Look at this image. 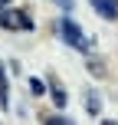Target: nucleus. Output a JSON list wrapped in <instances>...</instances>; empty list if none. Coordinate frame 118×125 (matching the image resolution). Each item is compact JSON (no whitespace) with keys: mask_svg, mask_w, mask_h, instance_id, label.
Here are the masks:
<instances>
[{"mask_svg":"<svg viewBox=\"0 0 118 125\" xmlns=\"http://www.w3.org/2000/svg\"><path fill=\"white\" fill-rule=\"evenodd\" d=\"M56 26H59V36L66 40L69 46H75V50H82V53H85V56H89V50H92V43H89V40L82 36V26L75 23L72 17H62V20H59Z\"/></svg>","mask_w":118,"mask_h":125,"instance_id":"nucleus-1","label":"nucleus"},{"mask_svg":"<svg viewBox=\"0 0 118 125\" xmlns=\"http://www.w3.org/2000/svg\"><path fill=\"white\" fill-rule=\"evenodd\" d=\"M0 26H3V30H33V17L26 10L3 7V10H0Z\"/></svg>","mask_w":118,"mask_h":125,"instance_id":"nucleus-2","label":"nucleus"},{"mask_svg":"<svg viewBox=\"0 0 118 125\" xmlns=\"http://www.w3.org/2000/svg\"><path fill=\"white\" fill-rule=\"evenodd\" d=\"M95 7V13L105 20H118V0H89Z\"/></svg>","mask_w":118,"mask_h":125,"instance_id":"nucleus-3","label":"nucleus"},{"mask_svg":"<svg viewBox=\"0 0 118 125\" xmlns=\"http://www.w3.org/2000/svg\"><path fill=\"white\" fill-rule=\"evenodd\" d=\"M85 112L89 115H99L102 112V95L95 92V89H85Z\"/></svg>","mask_w":118,"mask_h":125,"instance_id":"nucleus-4","label":"nucleus"},{"mask_svg":"<svg viewBox=\"0 0 118 125\" xmlns=\"http://www.w3.org/2000/svg\"><path fill=\"white\" fill-rule=\"evenodd\" d=\"M49 95H53V102H56L59 109L66 105V102H69V95H66V89H62V86H59L56 79H49Z\"/></svg>","mask_w":118,"mask_h":125,"instance_id":"nucleus-5","label":"nucleus"},{"mask_svg":"<svg viewBox=\"0 0 118 125\" xmlns=\"http://www.w3.org/2000/svg\"><path fill=\"white\" fill-rule=\"evenodd\" d=\"M30 92H33V95H43V92H46V82L36 79V76H30Z\"/></svg>","mask_w":118,"mask_h":125,"instance_id":"nucleus-6","label":"nucleus"},{"mask_svg":"<svg viewBox=\"0 0 118 125\" xmlns=\"http://www.w3.org/2000/svg\"><path fill=\"white\" fill-rule=\"evenodd\" d=\"M0 109H10V92H7V82H0Z\"/></svg>","mask_w":118,"mask_h":125,"instance_id":"nucleus-7","label":"nucleus"},{"mask_svg":"<svg viewBox=\"0 0 118 125\" xmlns=\"http://www.w3.org/2000/svg\"><path fill=\"white\" fill-rule=\"evenodd\" d=\"M46 125H72L66 115H46Z\"/></svg>","mask_w":118,"mask_h":125,"instance_id":"nucleus-8","label":"nucleus"},{"mask_svg":"<svg viewBox=\"0 0 118 125\" xmlns=\"http://www.w3.org/2000/svg\"><path fill=\"white\" fill-rule=\"evenodd\" d=\"M89 69H92V73H95V76H105V66H102V62H99V59H89Z\"/></svg>","mask_w":118,"mask_h":125,"instance_id":"nucleus-9","label":"nucleus"},{"mask_svg":"<svg viewBox=\"0 0 118 125\" xmlns=\"http://www.w3.org/2000/svg\"><path fill=\"white\" fill-rule=\"evenodd\" d=\"M56 3H59V7H62V10H66V13H69V10H72V3H75V0H56Z\"/></svg>","mask_w":118,"mask_h":125,"instance_id":"nucleus-10","label":"nucleus"},{"mask_svg":"<svg viewBox=\"0 0 118 125\" xmlns=\"http://www.w3.org/2000/svg\"><path fill=\"white\" fill-rule=\"evenodd\" d=\"M3 7H10V0H0V10H3Z\"/></svg>","mask_w":118,"mask_h":125,"instance_id":"nucleus-11","label":"nucleus"},{"mask_svg":"<svg viewBox=\"0 0 118 125\" xmlns=\"http://www.w3.org/2000/svg\"><path fill=\"white\" fill-rule=\"evenodd\" d=\"M0 82H7V76H3V66H0Z\"/></svg>","mask_w":118,"mask_h":125,"instance_id":"nucleus-12","label":"nucleus"}]
</instances>
